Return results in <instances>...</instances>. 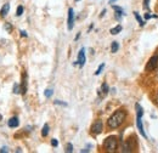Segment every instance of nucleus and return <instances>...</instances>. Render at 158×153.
Returning <instances> with one entry per match:
<instances>
[{
    "label": "nucleus",
    "instance_id": "obj_25",
    "mask_svg": "<svg viewBox=\"0 0 158 153\" xmlns=\"http://www.w3.org/2000/svg\"><path fill=\"white\" fill-rule=\"evenodd\" d=\"M51 145H52L54 147H57V146H59V142H57V140H56V139H52V140H51Z\"/></svg>",
    "mask_w": 158,
    "mask_h": 153
},
{
    "label": "nucleus",
    "instance_id": "obj_12",
    "mask_svg": "<svg viewBox=\"0 0 158 153\" xmlns=\"http://www.w3.org/2000/svg\"><path fill=\"white\" fill-rule=\"evenodd\" d=\"M113 10L116 11V19H120V17L123 16V10L119 7V6H116V5H113Z\"/></svg>",
    "mask_w": 158,
    "mask_h": 153
},
{
    "label": "nucleus",
    "instance_id": "obj_4",
    "mask_svg": "<svg viewBox=\"0 0 158 153\" xmlns=\"http://www.w3.org/2000/svg\"><path fill=\"white\" fill-rule=\"evenodd\" d=\"M102 122L101 120H96L94 124H93V126H91V133L95 135H99L102 133Z\"/></svg>",
    "mask_w": 158,
    "mask_h": 153
},
{
    "label": "nucleus",
    "instance_id": "obj_16",
    "mask_svg": "<svg viewBox=\"0 0 158 153\" xmlns=\"http://www.w3.org/2000/svg\"><path fill=\"white\" fill-rule=\"evenodd\" d=\"M120 31H122V26H117V27H114V28H112L111 29V34H113V35H116V34H118L120 33Z\"/></svg>",
    "mask_w": 158,
    "mask_h": 153
},
{
    "label": "nucleus",
    "instance_id": "obj_3",
    "mask_svg": "<svg viewBox=\"0 0 158 153\" xmlns=\"http://www.w3.org/2000/svg\"><path fill=\"white\" fill-rule=\"evenodd\" d=\"M157 66H158V55H155V56H152V57L150 58V61H148V63L146 66V71L147 72H151V71L156 69Z\"/></svg>",
    "mask_w": 158,
    "mask_h": 153
},
{
    "label": "nucleus",
    "instance_id": "obj_6",
    "mask_svg": "<svg viewBox=\"0 0 158 153\" xmlns=\"http://www.w3.org/2000/svg\"><path fill=\"white\" fill-rule=\"evenodd\" d=\"M73 23H74V12H73V9H69V10H68V19H67L68 31H72Z\"/></svg>",
    "mask_w": 158,
    "mask_h": 153
},
{
    "label": "nucleus",
    "instance_id": "obj_5",
    "mask_svg": "<svg viewBox=\"0 0 158 153\" xmlns=\"http://www.w3.org/2000/svg\"><path fill=\"white\" fill-rule=\"evenodd\" d=\"M85 61H86V58H85V49H80V51L78 54V61L74 62V64H79L80 67H83L85 64Z\"/></svg>",
    "mask_w": 158,
    "mask_h": 153
},
{
    "label": "nucleus",
    "instance_id": "obj_10",
    "mask_svg": "<svg viewBox=\"0 0 158 153\" xmlns=\"http://www.w3.org/2000/svg\"><path fill=\"white\" fill-rule=\"evenodd\" d=\"M9 11H10V4H5V5L2 6L1 11H0V16H1V17H5V16L9 14Z\"/></svg>",
    "mask_w": 158,
    "mask_h": 153
},
{
    "label": "nucleus",
    "instance_id": "obj_32",
    "mask_svg": "<svg viewBox=\"0 0 158 153\" xmlns=\"http://www.w3.org/2000/svg\"><path fill=\"white\" fill-rule=\"evenodd\" d=\"M0 120H1V115H0Z\"/></svg>",
    "mask_w": 158,
    "mask_h": 153
},
{
    "label": "nucleus",
    "instance_id": "obj_28",
    "mask_svg": "<svg viewBox=\"0 0 158 153\" xmlns=\"http://www.w3.org/2000/svg\"><path fill=\"white\" fill-rule=\"evenodd\" d=\"M7 151H9V150H7L6 147H2V148L0 150V152H1V153H2V152H7Z\"/></svg>",
    "mask_w": 158,
    "mask_h": 153
},
{
    "label": "nucleus",
    "instance_id": "obj_18",
    "mask_svg": "<svg viewBox=\"0 0 158 153\" xmlns=\"http://www.w3.org/2000/svg\"><path fill=\"white\" fill-rule=\"evenodd\" d=\"M134 16H135V19H138L139 24H140L141 27H143V26H145V22H143V21H142V19L140 17V15H139V12H134Z\"/></svg>",
    "mask_w": 158,
    "mask_h": 153
},
{
    "label": "nucleus",
    "instance_id": "obj_2",
    "mask_svg": "<svg viewBox=\"0 0 158 153\" xmlns=\"http://www.w3.org/2000/svg\"><path fill=\"white\" fill-rule=\"evenodd\" d=\"M103 146L106 148L107 152H114L118 147V141H117V137L116 136H108L105 142H103Z\"/></svg>",
    "mask_w": 158,
    "mask_h": 153
},
{
    "label": "nucleus",
    "instance_id": "obj_8",
    "mask_svg": "<svg viewBox=\"0 0 158 153\" xmlns=\"http://www.w3.org/2000/svg\"><path fill=\"white\" fill-rule=\"evenodd\" d=\"M27 93V74L24 73L22 76V85H21V94L24 95Z\"/></svg>",
    "mask_w": 158,
    "mask_h": 153
},
{
    "label": "nucleus",
    "instance_id": "obj_7",
    "mask_svg": "<svg viewBox=\"0 0 158 153\" xmlns=\"http://www.w3.org/2000/svg\"><path fill=\"white\" fill-rule=\"evenodd\" d=\"M7 125H9V128H17V126L20 125V120H19V118H17V117H12V118H10L9 122H7Z\"/></svg>",
    "mask_w": 158,
    "mask_h": 153
},
{
    "label": "nucleus",
    "instance_id": "obj_20",
    "mask_svg": "<svg viewBox=\"0 0 158 153\" xmlns=\"http://www.w3.org/2000/svg\"><path fill=\"white\" fill-rule=\"evenodd\" d=\"M14 93H15V94H20L21 93V88L19 84H15V85H14Z\"/></svg>",
    "mask_w": 158,
    "mask_h": 153
},
{
    "label": "nucleus",
    "instance_id": "obj_9",
    "mask_svg": "<svg viewBox=\"0 0 158 153\" xmlns=\"http://www.w3.org/2000/svg\"><path fill=\"white\" fill-rule=\"evenodd\" d=\"M108 91H110V89H108V85L106 84V83H103L102 85H101V89H100V95L102 96V97H105V96L108 94Z\"/></svg>",
    "mask_w": 158,
    "mask_h": 153
},
{
    "label": "nucleus",
    "instance_id": "obj_15",
    "mask_svg": "<svg viewBox=\"0 0 158 153\" xmlns=\"http://www.w3.org/2000/svg\"><path fill=\"white\" fill-rule=\"evenodd\" d=\"M118 49H119L118 43H117V41H113V43H112V45H111V51L114 54V52H117V51H118Z\"/></svg>",
    "mask_w": 158,
    "mask_h": 153
},
{
    "label": "nucleus",
    "instance_id": "obj_19",
    "mask_svg": "<svg viewBox=\"0 0 158 153\" xmlns=\"http://www.w3.org/2000/svg\"><path fill=\"white\" fill-rule=\"evenodd\" d=\"M48 134H49V125L48 124H45L44 126H43V130H41V135L45 137V136H48Z\"/></svg>",
    "mask_w": 158,
    "mask_h": 153
},
{
    "label": "nucleus",
    "instance_id": "obj_13",
    "mask_svg": "<svg viewBox=\"0 0 158 153\" xmlns=\"http://www.w3.org/2000/svg\"><path fill=\"white\" fill-rule=\"evenodd\" d=\"M122 152H131V147L129 146L128 142L123 143V146H122Z\"/></svg>",
    "mask_w": 158,
    "mask_h": 153
},
{
    "label": "nucleus",
    "instance_id": "obj_1",
    "mask_svg": "<svg viewBox=\"0 0 158 153\" xmlns=\"http://www.w3.org/2000/svg\"><path fill=\"white\" fill-rule=\"evenodd\" d=\"M125 117H127V113H125L124 110H117L113 114L108 118V120H107L108 128H111V129H117V128H119L123 124V122L125 120Z\"/></svg>",
    "mask_w": 158,
    "mask_h": 153
},
{
    "label": "nucleus",
    "instance_id": "obj_31",
    "mask_svg": "<svg viewBox=\"0 0 158 153\" xmlns=\"http://www.w3.org/2000/svg\"><path fill=\"white\" fill-rule=\"evenodd\" d=\"M157 103H158V94H157Z\"/></svg>",
    "mask_w": 158,
    "mask_h": 153
},
{
    "label": "nucleus",
    "instance_id": "obj_27",
    "mask_svg": "<svg viewBox=\"0 0 158 153\" xmlns=\"http://www.w3.org/2000/svg\"><path fill=\"white\" fill-rule=\"evenodd\" d=\"M55 105H63V106H67L66 103H63V102H61V101H55Z\"/></svg>",
    "mask_w": 158,
    "mask_h": 153
},
{
    "label": "nucleus",
    "instance_id": "obj_17",
    "mask_svg": "<svg viewBox=\"0 0 158 153\" xmlns=\"http://www.w3.org/2000/svg\"><path fill=\"white\" fill-rule=\"evenodd\" d=\"M4 29H5L7 33H11V32H12V26H11V23H9V22L4 23Z\"/></svg>",
    "mask_w": 158,
    "mask_h": 153
},
{
    "label": "nucleus",
    "instance_id": "obj_11",
    "mask_svg": "<svg viewBox=\"0 0 158 153\" xmlns=\"http://www.w3.org/2000/svg\"><path fill=\"white\" fill-rule=\"evenodd\" d=\"M136 124H138V129H139V131H140V134L142 135L143 137H146L145 130H143V126H142V122H141V118H139V117H138V122H136Z\"/></svg>",
    "mask_w": 158,
    "mask_h": 153
},
{
    "label": "nucleus",
    "instance_id": "obj_34",
    "mask_svg": "<svg viewBox=\"0 0 158 153\" xmlns=\"http://www.w3.org/2000/svg\"><path fill=\"white\" fill-rule=\"evenodd\" d=\"M76 1H79V0H76Z\"/></svg>",
    "mask_w": 158,
    "mask_h": 153
},
{
    "label": "nucleus",
    "instance_id": "obj_24",
    "mask_svg": "<svg viewBox=\"0 0 158 153\" xmlns=\"http://www.w3.org/2000/svg\"><path fill=\"white\" fill-rule=\"evenodd\" d=\"M103 67H105V64H103V63H102V64H101V66H100L99 68H98V71H96V72H95V76H99L100 73H101V71H102V69H103Z\"/></svg>",
    "mask_w": 158,
    "mask_h": 153
},
{
    "label": "nucleus",
    "instance_id": "obj_30",
    "mask_svg": "<svg viewBox=\"0 0 158 153\" xmlns=\"http://www.w3.org/2000/svg\"><path fill=\"white\" fill-rule=\"evenodd\" d=\"M114 1H116V0H110V4H113Z\"/></svg>",
    "mask_w": 158,
    "mask_h": 153
},
{
    "label": "nucleus",
    "instance_id": "obj_22",
    "mask_svg": "<svg viewBox=\"0 0 158 153\" xmlns=\"http://www.w3.org/2000/svg\"><path fill=\"white\" fill-rule=\"evenodd\" d=\"M52 96V90L51 89H48V90H45V97H51Z\"/></svg>",
    "mask_w": 158,
    "mask_h": 153
},
{
    "label": "nucleus",
    "instance_id": "obj_14",
    "mask_svg": "<svg viewBox=\"0 0 158 153\" xmlns=\"http://www.w3.org/2000/svg\"><path fill=\"white\" fill-rule=\"evenodd\" d=\"M135 107H136V113H138V117H139V118H141V117H142V114H143V110H142V107H141L139 103H136V105H135Z\"/></svg>",
    "mask_w": 158,
    "mask_h": 153
},
{
    "label": "nucleus",
    "instance_id": "obj_23",
    "mask_svg": "<svg viewBox=\"0 0 158 153\" xmlns=\"http://www.w3.org/2000/svg\"><path fill=\"white\" fill-rule=\"evenodd\" d=\"M22 14H23V6H19V7H17V11H16V15H17V16H21Z\"/></svg>",
    "mask_w": 158,
    "mask_h": 153
},
{
    "label": "nucleus",
    "instance_id": "obj_33",
    "mask_svg": "<svg viewBox=\"0 0 158 153\" xmlns=\"http://www.w3.org/2000/svg\"><path fill=\"white\" fill-rule=\"evenodd\" d=\"M157 76H158V72H157Z\"/></svg>",
    "mask_w": 158,
    "mask_h": 153
},
{
    "label": "nucleus",
    "instance_id": "obj_26",
    "mask_svg": "<svg viewBox=\"0 0 158 153\" xmlns=\"http://www.w3.org/2000/svg\"><path fill=\"white\" fill-rule=\"evenodd\" d=\"M148 1H150V0H143V7H145L146 10L150 9V6H148Z\"/></svg>",
    "mask_w": 158,
    "mask_h": 153
},
{
    "label": "nucleus",
    "instance_id": "obj_21",
    "mask_svg": "<svg viewBox=\"0 0 158 153\" xmlns=\"http://www.w3.org/2000/svg\"><path fill=\"white\" fill-rule=\"evenodd\" d=\"M66 152H68V153L73 152V146H72V143H67V147H66Z\"/></svg>",
    "mask_w": 158,
    "mask_h": 153
},
{
    "label": "nucleus",
    "instance_id": "obj_29",
    "mask_svg": "<svg viewBox=\"0 0 158 153\" xmlns=\"http://www.w3.org/2000/svg\"><path fill=\"white\" fill-rule=\"evenodd\" d=\"M21 35H22V37H27V33H26L24 31H21Z\"/></svg>",
    "mask_w": 158,
    "mask_h": 153
}]
</instances>
